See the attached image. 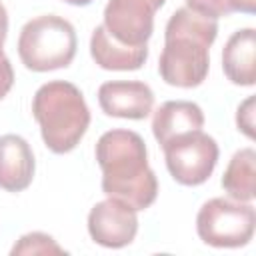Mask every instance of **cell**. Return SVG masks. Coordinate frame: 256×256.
Listing matches in <instances>:
<instances>
[{
    "mask_svg": "<svg viewBox=\"0 0 256 256\" xmlns=\"http://www.w3.org/2000/svg\"><path fill=\"white\" fill-rule=\"evenodd\" d=\"M88 234L104 248H124L138 234V214L116 198L96 202L88 214Z\"/></svg>",
    "mask_w": 256,
    "mask_h": 256,
    "instance_id": "cell-8",
    "label": "cell"
},
{
    "mask_svg": "<svg viewBox=\"0 0 256 256\" xmlns=\"http://www.w3.org/2000/svg\"><path fill=\"white\" fill-rule=\"evenodd\" d=\"M90 56L104 70H138L148 60V46H126L114 40L100 24L90 36Z\"/></svg>",
    "mask_w": 256,
    "mask_h": 256,
    "instance_id": "cell-13",
    "label": "cell"
},
{
    "mask_svg": "<svg viewBox=\"0 0 256 256\" xmlns=\"http://www.w3.org/2000/svg\"><path fill=\"white\" fill-rule=\"evenodd\" d=\"M256 212L250 202L232 198H210L196 214V232L200 240L214 248H240L254 236Z\"/></svg>",
    "mask_w": 256,
    "mask_h": 256,
    "instance_id": "cell-5",
    "label": "cell"
},
{
    "mask_svg": "<svg viewBox=\"0 0 256 256\" xmlns=\"http://www.w3.org/2000/svg\"><path fill=\"white\" fill-rule=\"evenodd\" d=\"M222 70L236 86L256 84V30L240 28L224 44Z\"/></svg>",
    "mask_w": 256,
    "mask_h": 256,
    "instance_id": "cell-12",
    "label": "cell"
},
{
    "mask_svg": "<svg viewBox=\"0 0 256 256\" xmlns=\"http://www.w3.org/2000/svg\"><path fill=\"white\" fill-rule=\"evenodd\" d=\"M166 0H108L104 8L106 32L126 46H148L154 14Z\"/></svg>",
    "mask_w": 256,
    "mask_h": 256,
    "instance_id": "cell-7",
    "label": "cell"
},
{
    "mask_svg": "<svg viewBox=\"0 0 256 256\" xmlns=\"http://www.w3.org/2000/svg\"><path fill=\"white\" fill-rule=\"evenodd\" d=\"M96 160L102 168V192L130 204L136 212L156 202L158 178L148 164L144 138L134 130L114 128L96 142Z\"/></svg>",
    "mask_w": 256,
    "mask_h": 256,
    "instance_id": "cell-1",
    "label": "cell"
},
{
    "mask_svg": "<svg viewBox=\"0 0 256 256\" xmlns=\"http://www.w3.org/2000/svg\"><path fill=\"white\" fill-rule=\"evenodd\" d=\"M6 34H8V12H6V6L0 2V48L4 46Z\"/></svg>",
    "mask_w": 256,
    "mask_h": 256,
    "instance_id": "cell-20",
    "label": "cell"
},
{
    "mask_svg": "<svg viewBox=\"0 0 256 256\" xmlns=\"http://www.w3.org/2000/svg\"><path fill=\"white\" fill-rule=\"evenodd\" d=\"M36 160L26 138L18 134L0 136V188L22 192L32 184Z\"/></svg>",
    "mask_w": 256,
    "mask_h": 256,
    "instance_id": "cell-10",
    "label": "cell"
},
{
    "mask_svg": "<svg viewBox=\"0 0 256 256\" xmlns=\"http://www.w3.org/2000/svg\"><path fill=\"white\" fill-rule=\"evenodd\" d=\"M218 36V22L188 6L170 14L164 28V48L158 60L160 78L168 86L196 88L210 70V46Z\"/></svg>",
    "mask_w": 256,
    "mask_h": 256,
    "instance_id": "cell-2",
    "label": "cell"
},
{
    "mask_svg": "<svg viewBox=\"0 0 256 256\" xmlns=\"http://www.w3.org/2000/svg\"><path fill=\"white\" fill-rule=\"evenodd\" d=\"M12 84H14V68L8 56L4 54V50L0 48V100L12 90Z\"/></svg>",
    "mask_w": 256,
    "mask_h": 256,
    "instance_id": "cell-18",
    "label": "cell"
},
{
    "mask_svg": "<svg viewBox=\"0 0 256 256\" xmlns=\"http://www.w3.org/2000/svg\"><path fill=\"white\" fill-rule=\"evenodd\" d=\"M202 126L204 112L196 102L190 100H166L154 110L152 116V134L160 146L182 134L202 130Z\"/></svg>",
    "mask_w": 256,
    "mask_h": 256,
    "instance_id": "cell-11",
    "label": "cell"
},
{
    "mask_svg": "<svg viewBox=\"0 0 256 256\" xmlns=\"http://www.w3.org/2000/svg\"><path fill=\"white\" fill-rule=\"evenodd\" d=\"M66 4H72V6H88V4H92L94 0H64Z\"/></svg>",
    "mask_w": 256,
    "mask_h": 256,
    "instance_id": "cell-21",
    "label": "cell"
},
{
    "mask_svg": "<svg viewBox=\"0 0 256 256\" xmlns=\"http://www.w3.org/2000/svg\"><path fill=\"white\" fill-rule=\"evenodd\" d=\"M232 8H234V12L254 14L256 12V0H232Z\"/></svg>",
    "mask_w": 256,
    "mask_h": 256,
    "instance_id": "cell-19",
    "label": "cell"
},
{
    "mask_svg": "<svg viewBox=\"0 0 256 256\" xmlns=\"http://www.w3.org/2000/svg\"><path fill=\"white\" fill-rule=\"evenodd\" d=\"M254 106H256V98L248 96L244 102H240L236 110V126L250 140L254 138Z\"/></svg>",
    "mask_w": 256,
    "mask_h": 256,
    "instance_id": "cell-17",
    "label": "cell"
},
{
    "mask_svg": "<svg viewBox=\"0 0 256 256\" xmlns=\"http://www.w3.org/2000/svg\"><path fill=\"white\" fill-rule=\"evenodd\" d=\"M186 6L194 12L214 18V20H218L222 16H230L234 12L232 0H186Z\"/></svg>",
    "mask_w": 256,
    "mask_h": 256,
    "instance_id": "cell-16",
    "label": "cell"
},
{
    "mask_svg": "<svg viewBox=\"0 0 256 256\" xmlns=\"http://www.w3.org/2000/svg\"><path fill=\"white\" fill-rule=\"evenodd\" d=\"M224 192L238 202H252L256 196V152L254 148H240L230 158L222 174Z\"/></svg>",
    "mask_w": 256,
    "mask_h": 256,
    "instance_id": "cell-14",
    "label": "cell"
},
{
    "mask_svg": "<svg viewBox=\"0 0 256 256\" xmlns=\"http://www.w3.org/2000/svg\"><path fill=\"white\" fill-rule=\"evenodd\" d=\"M162 150L170 176L182 186L204 184L212 176L220 156L216 140L202 130L182 134L164 144Z\"/></svg>",
    "mask_w": 256,
    "mask_h": 256,
    "instance_id": "cell-6",
    "label": "cell"
},
{
    "mask_svg": "<svg viewBox=\"0 0 256 256\" xmlns=\"http://www.w3.org/2000/svg\"><path fill=\"white\" fill-rule=\"evenodd\" d=\"M32 116L44 146L54 154L72 152L90 126V108L78 86L66 80L42 84L32 98Z\"/></svg>",
    "mask_w": 256,
    "mask_h": 256,
    "instance_id": "cell-3",
    "label": "cell"
},
{
    "mask_svg": "<svg viewBox=\"0 0 256 256\" xmlns=\"http://www.w3.org/2000/svg\"><path fill=\"white\" fill-rule=\"evenodd\" d=\"M98 104L106 116L144 120L154 108V92L140 80H110L100 84Z\"/></svg>",
    "mask_w": 256,
    "mask_h": 256,
    "instance_id": "cell-9",
    "label": "cell"
},
{
    "mask_svg": "<svg viewBox=\"0 0 256 256\" xmlns=\"http://www.w3.org/2000/svg\"><path fill=\"white\" fill-rule=\"evenodd\" d=\"M10 254H66V250L46 232H28L20 236V240L12 246Z\"/></svg>",
    "mask_w": 256,
    "mask_h": 256,
    "instance_id": "cell-15",
    "label": "cell"
},
{
    "mask_svg": "<svg viewBox=\"0 0 256 256\" xmlns=\"http://www.w3.org/2000/svg\"><path fill=\"white\" fill-rule=\"evenodd\" d=\"M78 48L74 26L56 14L28 20L18 36V56L32 72L60 70L72 64Z\"/></svg>",
    "mask_w": 256,
    "mask_h": 256,
    "instance_id": "cell-4",
    "label": "cell"
}]
</instances>
